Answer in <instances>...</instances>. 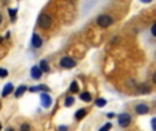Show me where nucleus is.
<instances>
[{
  "label": "nucleus",
  "instance_id": "obj_1",
  "mask_svg": "<svg viewBox=\"0 0 156 131\" xmlns=\"http://www.w3.org/2000/svg\"><path fill=\"white\" fill-rule=\"evenodd\" d=\"M114 22H115V19L110 14H100L99 17L96 18V25L101 29H107V28H110V26H112Z\"/></svg>",
  "mask_w": 156,
  "mask_h": 131
},
{
  "label": "nucleus",
  "instance_id": "obj_2",
  "mask_svg": "<svg viewBox=\"0 0 156 131\" xmlns=\"http://www.w3.org/2000/svg\"><path fill=\"white\" fill-rule=\"evenodd\" d=\"M37 25H39L41 29L51 28V25H52V18H51L48 14L43 12V14H40L39 19H37Z\"/></svg>",
  "mask_w": 156,
  "mask_h": 131
},
{
  "label": "nucleus",
  "instance_id": "obj_3",
  "mask_svg": "<svg viewBox=\"0 0 156 131\" xmlns=\"http://www.w3.org/2000/svg\"><path fill=\"white\" fill-rule=\"evenodd\" d=\"M117 120H118L119 127L128 128L129 126H130V123H131V116H130V114H128V112H123V114L118 115V116H117Z\"/></svg>",
  "mask_w": 156,
  "mask_h": 131
},
{
  "label": "nucleus",
  "instance_id": "obj_4",
  "mask_svg": "<svg viewBox=\"0 0 156 131\" xmlns=\"http://www.w3.org/2000/svg\"><path fill=\"white\" fill-rule=\"evenodd\" d=\"M59 64H61V67H63V68H74L75 67V60L74 59H71L70 56H64L61 59Z\"/></svg>",
  "mask_w": 156,
  "mask_h": 131
},
{
  "label": "nucleus",
  "instance_id": "obj_5",
  "mask_svg": "<svg viewBox=\"0 0 156 131\" xmlns=\"http://www.w3.org/2000/svg\"><path fill=\"white\" fill-rule=\"evenodd\" d=\"M134 111H136V114L140 115V116H142V115H147L149 112V106L147 105V104H137V105L134 106Z\"/></svg>",
  "mask_w": 156,
  "mask_h": 131
},
{
  "label": "nucleus",
  "instance_id": "obj_6",
  "mask_svg": "<svg viewBox=\"0 0 156 131\" xmlns=\"http://www.w3.org/2000/svg\"><path fill=\"white\" fill-rule=\"evenodd\" d=\"M40 100H41V105H43L44 108H50L51 104H52V98H51V96L48 94V92L41 93V96H40Z\"/></svg>",
  "mask_w": 156,
  "mask_h": 131
},
{
  "label": "nucleus",
  "instance_id": "obj_7",
  "mask_svg": "<svg viewBox=\"0 0 156 131\" xmlns=\"http://www.w3.org/2000/svg\"><path fill=\"white\" fill-rule=\"evenodd\" d=\"M41 74H43V71H41V68H40L39 66H34V67H32V70H30V75H32V78H34V79H40L41 78Z\"/></svg>",
  "mask_w": 156,
  "mask_h": 131
},
{
  "label": "nucleus",
  "instance_id": "obj_8",
  "mask_svg": "<svg viewBox=\"0 0 156 131\" xmlns=\"http://www.w3.org/2000/svg\"><path fill=\"white\" fill-rule=\"evenodd\" d=\"M32 45L34 46V48H40V46L43 45V40H41V37H40L39 34H33V37H32Z\"/></svg>",
  "mask_w": 156,
  "mask_h": 131
},
{
  "label": "nucleus",
  "instance_id": "obj_9",
  "mask_svg": "<svg viewBox=\"0 0 156 131\" xmlns=\"http://www.w3.org/2000/svg\"><path fill=\"white\" fill-rule=\"evenodd\" d=\"M30 92H50V88L45 85H39V86H32L29 88Z\"/></svg>",
  "mask_w": 156,
  "mask_h": 131
},
{
  "label": "nucleus",
  "instance_id": "obj_10",
  "mask_svg": "<svg viewBox=\"0 0 156 131\" xmlns=\"http://www.w3.org/2000/svg\"><path fill=\"white\" fill-rule=\"evenodd\" d=\"M79 98H81L84 103H90V101H92V94L89 92H82V93H79Z\"/></svg>",
  "mask_w": 156,
  "mask_h": 131
},
{
  "label": "nucleus",
  "instance_id": "obj_11",
  "mask_svg": "<svg viewBox=\"0 0 156 131\" xmlns=\"http://www.w3.org/2000/svg\"><path fill=\"white\" fill-rule=\"evenodd\" d=\"M85 116H86V108H81V109H78L77 112H75V115H74L75 120H81V119H84Z\"/></svg>",
  "mask_w": 156,
  "mask_h": 131
},
{
  "label": "nucleus",
  "instance_id": "obj_12",
  "mask_svg": "<svg viewBox=\"0 0 156 131\" xmlns=\"http://www.w3.org/2000/svg\"><path fill=\"white\" fill-rule=\"evenodd\" d=\"M12 90H14V86L11 85V83H7V85L4 86L3 89V93H1V96L3 97H7L10 93H12Z\"/></svg>",
  "mask_w": 156,
  "mask_h": 131
},
{
  "label": "nucleus",
  "instance_id": "obj_13",
  "mask_svg": "<svg viewBox=\"0 0 156 131\" xmlns=\"http://www.w3.org/2000/svg\"><path fill=\"white\" fill-rule=\"evenodd\" d=\"M39 67L41 68L43 72H48V71H50V64H48V62H47V60H41V62H40Z\"/></svg>",
  "mask_w": 156,
  "mask_h": 131
},
{
  "label": "nucleus",
  "instance_id": "obj_14",
  "mask_svg": "<svg viewBox=\"0 0 156 131\" xmlns=\"http://www.w3.org/2000/svg\"><path fill=\"white\" fill-rule=\"evenodd\" d=\"M95 105H96V106H99V108H104V106L107 105V101H106L104 98H101V97H99V98H96Z\"/></svg>",
  "mask_w": 156,
  "mask_h": 131
},
{
  "label": "nucleus",
  "instance_id": "obj_15",
  "mask_svg": "<svg viewBox=\"0 0 156 131\" xmlns=\"http://www.w3.org/2000/svg\"><path fill=\"white\" fill-rule=\"evenodd\" d=\"M26 89H28V88H26V86H23V85L19 86V88L17 89V92H15V97H17V98H19V97H21L22 94L26 92Z\"/></svg>",
  "mask_w": 156,
  "mask_h": 131
},
{
  "label": "nucleus",
  "instance_id": "obj_16",
  "mask_svg": "<svg viewBox=\"0 0 156 131\" xmlns=\"http://www.w3.org/2000/svg\"><path fill=\"white\" fill-rule=\"evenodd\" d=\"M74 101H75V98L73 96H69V97H66V100H64V106H71L73 104H74Z\"/></svg>",
  "mask_w": 156,
  "mask_h": 131
},
{
  "label": "nucleus",
  "instance_id": "obj_17",
  "mask_svg": "<svg viewBox=\"0 0 156 131\" xmlns=\"http://www.w3.org/2000/svg\"><path fill=\"white\" fill-rule=\"evenodd\" d=\"M139 90H140V93H142V94H145V93L151 92V89H149L148 85H141V86L139 88Z\"/></svg>",
  "mask_w": 156,
  "mask_h": 131
},
{
  "label": "nucleus",
  "instance_id": "obj_18",
  "mask_svg": "<svg viewBox=\"0 0 156 131\" xmlns=\"http://www.w3.org/2000/svg\"><path fill=\"white\" fill-rule=\"evenodd\" d=\"M70 92L71 93H77L78 92V83L75 81L71 82V85H70Z\"/></svg>",
  "mask_w": 156,
  "mask_h": 131
},
{
  "label": "nucleus",
  "instance_id": "obj_19",
  "mask_svg": "<svg viewBox=\"0 0 156 131\" xmlns=\"http://www.w3.org/2000/svg\"><path fill=\"white\" fill-rule=\"evenodd\" d=\"M111 128H112V124H111V123H106V124H104V126H101V127H100V131L111 130Z\"/></svg>",
  "mask_w": 156,
  "mask_h": 131
},
{
  "label": "nucleus",
  "instance_id": "obj_20",
  "mask_svg": "<svg viewBox=\"0 0 156 131\" xmlns=\"http://www.w3.org/2000/svg\"><path fill=\"white\" fill-rule=\"evenodd\" d=\"M151 34H152L153 37L156 38V21L153 22V23H152V26H151Z\"/></svg>",
  "mask_w": 156,
  "mask_h": 131
},
{
  "label": "nucleus",
  "instance_id": "obj_21",
  "mask_svg": "<svg viewBox=\"0 0 156 131\" xmlns=\"http://www.w3.org/2000/svg\"><path fill=\"white\" fill-rule=\"evenodd\" d=\"M7 75H8V72L6 68H0V78H6Z\"/></svg>",
  "mask_w": 156,
  "mask_h": 131
},
{
  "label": "nucleus",
  "instance_id": "obj_22",
  "mask_svg": "<svg viewBox=\"0 0 156 131\" xmlns=\"http://www.w3.org/2000/svg\"><path fill=\"white\" fill-rule=\"evenodd\" d=\"M151 127H152L153 131H156V116L151 119Z\"/></svg>",
  "mask_w": 156,
  "mask_h": 131
},
{
  "label": "nucleus",
  "instance_id": "obj_23",
  "mask_svg": "<svg viewBox=\"0 0 156 131\" xmlns=\"http://www.w3.org/2000/svg\"><path fill=\"white\" fill-rule=\"evenodd\" d=\"M8 14H10L12 18H14L15 14H17V10H15V8H11V10H8Z\"/></svg>",
  "mask_w": 156,
  "mask_h": 131
},
{
  "label": "nucleus",
  "instance_id": "obj_24",
  "mask_svg": "<svg viewBox=\"0 0 156 131\" xmlns=\"http://www.w3.org/2000/svg\"><path fill=\"white\" fill-rule=\"evenodd\" d=\"M107 117L108 119H114V117H117V115L114 114V112H110V114H107Z\"/></svg>",
  "mask_w": 156,
  "mask_h": 131
},
{
  "label": "nucleus",
  "instance_id": "obj_25",
  "mask_svg": "<svg viewBox=\"0 0 156 131\" xmlns=\"http://www.w3.org/2000/svg\"><path fill=\"white\" fill-rule=\"evenodd\" d=\"M152 82H153V85H156V71L152 74Z\"/></svg>",
  "mask_w": 156,
  "mask_h": 131
},
{
  "label": "nucleus",
  "instance_id": "obj_26",
  "mask_svg": "<svg viewBox=\"0 0 156 131\" xmlns=\"http://www.w3.org/2000/svg\"><path fill=\"white\" fill-rule=\"evenodd\" d=\"M141 3H144V4H148V3H152L153 0H140Z\"/></svg>",
  "mask_w": 156,
  "mask_h": 131
},
{
  "label": "nucleus",
  "instance_id": "obj_27",
  "mask_svg": "<svg viewBox=\"0 0 156 131\" xmlns=\"http://www.w3.org/2000/svg\"><path fill=\"white\" fill-rule=\"evenodd\" d=\"M22 130H29V128H30V127H29V126H28V124H23V126H22Z\"/></svg>",
  "mask_w": 156,
  "mask_h": 131
},
{
  "label": "nucleus",
  "instance_id": "obj_28",
  "mask_svg": "<svg viewBox=\"0 0 156 131\" xmlns=\"http://www.w3.org/2000/svg\"><path fill=\"white\" fill-rule=\"evenodd\" d=\"M59 130H67V127H66V126H61V127H59Z\"/></svg>",
  "mask_w": 156,
  "mask_h": 131
},
{
  "label": "nucleus",
  "instance_id": "obj_29",
  "mask_svg": "<svg viewBox=\"0 0 156 131\" xmlns=\"http://www.w3.org/2000/svg\"><path fill=\"white\" fill-rule=\"evenodd\" d=\"M1 21H3V17H1V14H0V23H1Z\"/></svg>",
  "mask_w": 156,
  "mask_h": 131
},
{
  "label": "nucleus",
  "instance_id": "obj_30",
  "mask_svg": "<svg viewBox=\"0 0 156 131\" xmlns=\"http://www.w3.org/2000/svg\"><path fill=\"white\" fill-rule=\"evenodd\" d=\"M0 128H1V124H0Z\"/></svg>",
  "mask_w": 156,
  "mask_h": 131
},
{
  "label": "nucleus",
  "instance_id": "obj_31",
  "mask_svg": "<svg viewBox=\"0 0 156 131\" xmlns=\"http://www.w3.org/2000/svg\"><path fill=\"white\" fill-rule=\"evenodd\" d=\"M0 106H1V103H0Z\"/></svg>",
  "mask_w": 156,
  "mask_h": 131
}]
</instances>
